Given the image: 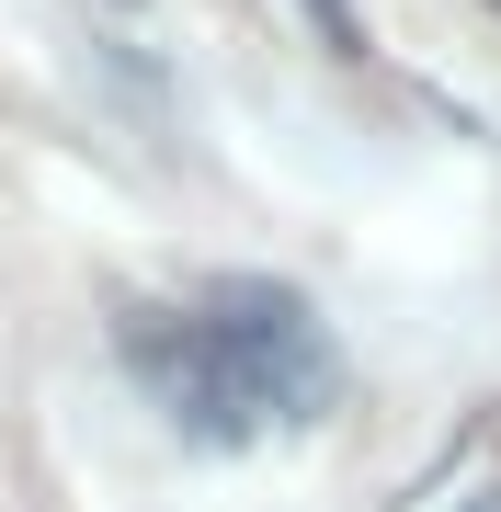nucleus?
<instances>
[{
  "label": "nucleus",
  "instance_id": "nucleus-2",
  "mask_svg": "<svg viewBox=\"0 0 501 512\" xmlns=\"http://www.w3.org/2000/svg\"><path fill=\"white\" fill-rule=\"evenodd\" d=\"M114 353H126V376L149 387V410L183 444H217V456L262 444V410L240 399V376H228V353L205 342L194 308H126V319H114Z\"/></svg>",
  "mask_w": 501,
  "mask_h": 512
},
{
  "label": "nucleus",
  "instance_id": "nucleus-1",
  "mask_svg": "<svg viewBox=\"0 0 501 512\" xmlns=\"http://www.w3.org/2000/svg\"><path fill=\"white\" fill-rule=\"evenodd\" d=\"M205 342L228 353V376H240V399L262 410V433H308V421H331L342 399V353H331V330H319V308L297 285H274V274H228V285H205Z\"/></svg>",
  "mask_w": 501,
  "mask_h": 512
},
{
  "label": "nucleus",
  "instance_id": "nucleus-3",
  "mask_svg": "<svg viewBox=\"0 0 501 512\" xmlns=\"http://www.w3.org/2000/svg\"><path fill=\"white\" fill-rule=\"evenodd\" d=\"M308 23L331 35V57H365V12H353V0H308Z\"/></svg>",
  "mask_w": 501,
  "mask_h": 512
},
{
  "label": "nucleus",
  "instance_id": "nucleus-4",
  "mask_svg": "<svg viewBox=\"0 0 501 512\" xmlns=\"http://www.w3.org/2000/svg\"><path fill=\"white\" fill-rule=\"evenodd\" d=\"M456 512H501V478H479V490H467V501H456Z\"/></svg>",
  "mask_w": 501,
  "mask_h": 512
}]
</instances>
